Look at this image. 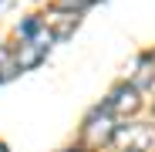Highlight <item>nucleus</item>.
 <instances>
[{"instance_id": "3", "label": "nucleus", "mask_w": 155, "mask_h": 152, "mask_svg": "<svg viewBox=\"0 0 155 152\" xmlns=\"http://www.w3.org/2000/svg\"><path fill=\"white\" fill-rule=\"evenodd\" d=\"M111 132H115V115L108 108H98L88 122H84V142L91 149H101L111 142Z\"/></svg>"}, {"instance_id": "2", "label": "nucleus", "mask_w": 155, "mask_h": 152, "mask_svg": "<svg viewBox=\"0 0 155 152\" xmlns=\"http://www.w3.org/2000/svg\"><path fill=\"white\" fill-rule=\"evenodd\" d=\"M51 44H54V37H51L44 27H41L37 34H31V37H20V51L14 54V61H17V71H31V68H37V64L47 58Z\"/></svg>"}, {"instance_id": "7", "label": "nucleus", "mask_w": 155, "mask_h": 152, "mask_svg": "<svg viewBox=\"0 0 155 152\" xmlns=\"http://www.w3.org/2000/svg\"><path fill=\"white\" fill-rule=\"evenodd\" d=\"M0 152H7V145H4V142H0Z\"/></svg>"}, {"instance_id": "5", "label": "nucleus", "mask_w": 155, "mask_h": 152, "mask_svg": "<svg viewBox=\"0 0 155 152\" xmlns=\"http://www.w3.org/2000/svg\"><path fill=\"white\" fill-rule=\"evenodd\" d=\"M17 74V61H14V51L10 47H0V85L10 81Z\"/></svg>"}, {"instance_id": "1", "label": "nucleus", "mask_w": 155, "mask_h": 152, "mask_svg": "<svg viewBox=\"0 0 155 152\" xmlns=\"http://www.w3.org/2000/svg\"><path fill=\"white\" fill-rule=\"evenodd\" d=\"M121 152H152L155 149V129L152 125H115L111 142Z\"/></svg>"}, {"instance_id": "4", "label": "nucleus", "mask_w": 155, "mask_h": 152, "mask_svg": "<svg viewBox=\"0 0 155 152\" xmlns=\"http://www.w3.org/2000/svg\"><path fill=\"white\" fill-rule=\"evenodd\" d=\"M105 108L111 115H135L142 108V98H138V85H118L111 91V98L105 101Z\"/></svg>"}, {"instance_id": "8", "label": "nucleus", "mask_w": 155, "mask_h": 152, "mask_svg": "<svg viewBox=\"0 0 155 152\" xmlns=\"http://www.w3.org/2000/svg\"><path fill=\"white\" fill-rule=\"evenodd\" d=\"M71 152H74V149H71Z\"/></svg>"}, {"instance_id": "6", "label": "nucleus", "mask_w": 155, "mask_h": 152, "mask_svg": "<svg viewBox=\"0 0 155 152\" xmlns=\"http://www.w3.org/2000/svg\"><path fill=\"white\" fill-rule=\"evenodd\" d=\"M98 4V0H61V7H74V10H81V7H91Z\"/></svg>"}]
</instances>
